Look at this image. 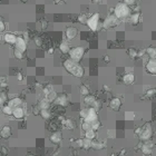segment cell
Instances as JSON below:
<instances>
[{"instance_id":"1","label":"cell","mask_w":156,"mask_h":156,"mask_svg":"<svg viewBox=\"0 0 156 156\" xmlns=\"http://www.w3.org/2000/svg\"><path fill=\"white\" fill-rule=\"evenodd\" d=\"M64 68L68 71L69 74H71L73 76L77 78H82L85 75V69L83 68V66H80L79 63L77 61H74L73 59H66L64 61Z\"/></svg>"},{"instance_id":"2","label":"cell","mask_w":156,"mask_h":156,"mask_svg":"<svg viewBox=\"0 0 156 156\" xmlns=\"http://www.w3.org/2000/svg\"><path fill=\"white\" fill-rule=\"evenodd\" d=\"M113 14L115 15V17L118 19V20H122V19H126L129 17L130 15V8L129 6H127L124 2H120L117 4L116 7L114 8V12Z\"/></svg>"},{"instance_id":"3","label":"cell","mask_w":156,"mask_h":156,"mask_svg":"<svg viewBox=\"0 0 156 156\" xmlns=\"http://www.w3.org/2000/svg\"><path fill=\"white\" fill-rule=\"evenodd\" d=\"M69 58L73 59L74 61H77L79 63L80 60L83 59L84 55H85V48L82 46L78 47H74V48H70L69 49Z\"/></svg>"},{"instance_id":"4","label":"cell","mask_w":156,"mask_h":156,"mask_svg":"<svg viewBox=\"0 0 156 156\" xmlns=\"http://www.w3.org/2000/svg\"><path fill=\"white\" fill-rule=\"evenodd\" d=\"M86 25H87V27L89 28L92 31L98 30L99 25H101V15L97 12V14H94L92 15L90 17H88Z\"/></svg>"},{"instance_id":"5","label":"cell","mask_w":156,"mask_h":156,"mask_svg":"<svg viewBox=\"0 0 156 156\" xmlns=\"http://www.w3.org/2000/svg\"><path fill=\"white\" fill-rule=\"evenodd\" d=\"M152 135H153V129H152L151 124H146L144 127H142L141 133L138 134L139 139L143 141V142H147V141H149V138L152 137Z\"/></svg>"},{"instance_id":"6","label":"cell","mask_w":156,"mask_h":156,"mask_svg":"<svg viewBox=\"0 0 156 156\" xmlns=\"http://www.w3.org/2000/svg\"><path fill=\"white\" fill-rule=\"evenodd\" d=\"M117 21H118V19L115 17L114 14L109 15V16H107L105 18V20L103 21V28H104V29H110V28L115 27V26L117 25Z\"/></svg>"},{"instance_id":"7","label":"cell","mask_w":156,"mask_h":156,"mask_svg":"<svg viewBox=\"0 0 156 156\" xmlns=\"http://www.w3.org/2000/svg\"><path fill=\"white\" fill-rule=\"evenodd\" d=\"M14 45H15V49H18V50L23 51V52H25V51L27 50V42H26V39L23 38V37L20 36L17 37Z\"/></svg>"},{"instance_id":"8","label":"cell","mask_w":156,"mask_h":156,"mask_svg":"<svg viewBox=\"0 0 156 156\" xmlns=\"http://www.w3.org/2000/svg\"><path fill=\"white\" fill-rule=\"evenodd\" d=\"M98 120V115H97V110L94 108V107H88V110H87V115H86V117L84 118L85 122H87V123H93L94 120Z\"/></svg>"},{"instance_id":"9","label":"cell","mask_w":156,"mask_h":156,"mask_svg":"<svg viewBox=\"0 0 156 156\" xmlns=\"http://www.w3.org/2000/svg\"><path fill=\"white\" fill-rule=\"evenodd\" d=\"M78 35V29L76 27H68L65 30V36L68 40H73Z\"/></svg>"},{"instance_id":"10","label":"cell","mask_w":156,"mask_h":156,"mask_svg":"<svg viewBox=\"0 0 156 156\" xmlns=\"http://www.w3.org/2000/svg\"><path fill=\"white\" fill-rule=\"evenodd\" d=\"M145 68H146L147 73L148 74H152V75H155L156 74V61L155 59H149L147 60L146 65H145Z\"/></svg>"},{"instance_id":"11","label":"cell","mask_w":156,"mask_h":156,"mask_svg":"<svg viewBox=\"0 0 156 156\" xmlns=\"http://www.w3.org/2000/svg\"><path fill=\"white\" fill-rule=\"evenodd\" d=\"M120 106H122V99L118 97H114L112 98V101H109V107L114 110H120Z\"/></svg>"},{"instance_id":"12","label":"cell","mask_w":156,"mask_h":156,"mask_svg":"<svg viewBox=\"0 0 156 156\" xmlns=\"http://www.w3.org/2000/svg\"><path fill=\"white\" fill-rule=\"evenodd\" d=\"M12 116H14L16 120H21L25 116V109H23L21 106L19 107H16L12 109Z\"/></svg>"},{"instance_id":"13","label":"cell","mask_w":156,"mask_h":156,"mask_svg":"<svg viewBox=\"0 0 156 156\" xmlns=\"http://www.w3.org/2000/svg\"><path fill=\"white\" fill-rule=\"evenodd\" d=\"M21 104H23V99H21V98H19V97H14V98H11V99L8 101L7 105L10 106V107L14 109V108H16V107L21 106Z\"/></svg>"},{"instance_id":"14","label":"cell","mask_w":156,"mask_h":156,"mask_svg":"<svg viewBox=\"0 0 156 156\" xmlns=\"http://www.w3.org/2000/svg\"><path fill=\"white\" fill-rule=\"evenodd\" d=\"M16 38H17V36L11 34V32H7L4 35V40H5L6 44H9V45H14L15 42H16Z\"/></svg>"},{"instance_id":"15","label":"cell","mask_w":156,"mask_h":156,"mask_svg":"<svg viewBox=\"0 0 156 156\" xmlns=\"http://www.w3.org/2000/svg\"><path fill=\"white\" fill-rule=\"evenodd\" d=\"M123 82H124L126 85H130V84H133L135 82V75L132 73H126L123 76Z\"/></svg>"},{"instance_id":"16","label":"cell","mask_w":156,"mask_h":156,"mask_svg":"<svg viewBox=\"0 0 156 156\" xmlns=\"http://www.w3.org/2000/svg\"><path fill=\"white\" fill-rule=\"evenodd\" d=\"M55 103L59 106H67V104H68V98H67L66 95H60V96L56 97Z\"/></svg>"},{"instance_id":"17","label":"cell","mask_w":156,"mask_h":156,"mask_svg":"<svg viewBox=\"0 0 156 156\" xmlns=\"http://www.w3.org/2000/svg\"><path fill=\"white\" fill-rule=\"evenodd\" d=\"M0 135H1V137L6 138V139L9 138L11 136V128H10V126H8V125L4 126L2 129H1V132H0Z\"/></svg>"},{"instance_id":"18","label":"cell","mask_w":156,"mask_h":156,"mask_svg":"<svg viewBox=\"0 0 156 156\" xmlns=\"http://www.w3.org/2000/svg\"><path fill=\"white\" fill-rule=\"evenodd\" d=\"M50 142L51 143H55V144H58V143L61 142V138H63V136H61V133L60 132H56V133H52L50 135Z\"/></svg>"},{"instance_id":"19","label":"cell","mask_w":156,"mask_h":156,"mask_svg":"<svg viewBox=\"0 0 156 156\" xmlns=\"http://www.w3.org/2000/svg\"><path fill=\"white\" fill-rule=\"evenodd\" d=\"M129 19H130V23H133L134 26H136L141 21V14L139 12H134V14L129 15Z\"/></svg>"},{"instance_id":"20","label":"cell","mask_w":156,"mask_h":156,"mask_svg":"<svg viewBox=\"0 0 156 156\" xmlns=\"http://www.w3.org/2000/svg\"><path fill=\"white\" fill-rule=\"evenodd\" d=\"M50 101H47L46 98H44L42 101H39V105H38V108L39 109H49V107H50Z\"/></svg>"},{"instance_id":"21","label":"cell","mask_w":156,"mask_h":156,"mask_svg":"<svg viewBox=\"0 0 156 156\" xmlns=\"http://www.w3.org/2000/svg\"><path fill=\"white\" fill-rule=\"evenodd\" d=\"M145 54H146L149 58H152V59H155V57H156V49H155V47L154 46H152V47H148V48H146L145 49Z\"/></svg>"},{"instance_id":"22","label":"cell","mask_w":156,"mask_h":156,"mask_svg":"<svg viewBox=\"0 0 156 156\" xmlns=\"http://www.w3.org/2000/svg\"><path fill=\"white\" fill-rule=\"evenodd\" d=\"M85 138L87 139H90V141H94L96 138V132L94 129L89 128L87 130H85Z\"/></svg>"},{"instance_id":"23","label":"cell","mask_w":156,"mask_h":156,"mask_svg":"<svg viewBox=\"0 0 156 156\" xmlns=\"http://www.w3.org/2000/svg\"><path fill=\"white\" fill-rule=\"evenodd\" d=\"M141 148H142L143 153H144L145 155H149V154H152V148H153V145L149 144V143H146V144L142 145Z\"/></svg>"},{"instance_id":"24","label":"cell","mask_w":156,"mask_h":156,"mask_svg":"<svg viewBox=\"0 0 156 156\" xmlns=\"http://www.w3.org/2000/svg\"><path fill=\"white\" fill-rule=\"evenodd\" d=\"M95 101H96V98H95V96H93V95H89V94H88L86 96H84V103L87 106H89V107L93 105V103Z\"/></svg>"},{"instance_id":"25","label":"cell","mask_w":156,"mask_h":156,"mask_svg":"<svg viewBox=\"0 0 156 156\" xmlns=\"http://www.w3.org/2000/svg\"><path fill=\"white\" fill-rule=\"evenodd\" d=\"M69 49H70V46H69V44L67 42H63L59 45V50L61 51L63 54H68Z\"/></svg>"},{"instance_id":"26","label":"cell","mask_w":156,"mask_h":156,"mask_svg":"<svg viewBox=\"0 0 156 156\" xmlns=\"http://www.w3.org/2000/svg\"><path fill=\"white\" fill-rule=\"evenodd\" d=\"M105 147H106L105 143H103V142H93V141H92V148L96 149V151L104 149Z\"/></svg>"},{"instance_id":"27","label":"cell","mask_w":156,"mask_h":156,"mask_svg":"<svg viewBox=\"0 0 156 156\" xmlns=\"http://www.w3.org/2000/svg\"><path fill=\"white\" fill-rule=\"evenodd\" d=\"M39 115L42 116L44 120H49L51 117V113L49 109H40L39 110Z\"/></svg>"},{"instance_id":"28","label":"cell","mask_w":156,"mask_h":156,"mask_svg":"<svg viewBox=\"0 0 156 156\" xmlns=\"http://www.w3.org/2000/svg\"><path fill=\"white\" fill-rule=\"evenodd\" d=\"M57 96H58V95H57V93H56L55 90L52 89L51 92H49L46 95V99H47V101H49L50 103H52V101H55L56 97H57Z\"/></svg>"},{"instance_id":"29","label":"cell","mask_w":156,"mask_h":156,"mask_svg":"<svg viewBox=\"0 0 156 156\" xmlns=\"http://www.w3.org/2000/svg\"><path fill=\"white\" fill-rule=\"evenodd\" d=\"M2 113H4L6 116H11V115H12V108L8 105L2 106Z\"/></svg>"},{"instance_id":"30","label":"cell","mask_w":156,"mask_h":156,"mask_svg":"<svg viewBox=\"0 0 156 156\" xmlns=\"http://www.w3.org/2000/svg\"><path fill=\"white\" fill-rule=\"evenodd\" d=\"M63 123H64V125L67 127V128L69 129H73L74 127H75V124H74V122L70 118H67V120H63Z\"/></svg>"},{"instance_id":"31","label":"cell","mask_w":156,"mask_h":156,"mask_svg":"<svg viewBox=\"0 0 156 156\" xmlns=\"http://www.w3.org/2000/svg\"><path fill=\"white\" fill-rule=\"evenodd\" d=\"M101 122H99V120H94L93 123H90V128L94 129L95 132H97L98 129L101 128Z\"/></svg>"},{"instance_id":"32","label":"cell","mask_w":156,"mask_h":156,"mask_svg":"<svg viewBox=\"0 0 156 156\" xmlns=\"http://www.w3.org/2000/svg\"><path fill=\"white\" fill-rule=\"evenodd\" d=\"M87 16L85 14H82V15H79L78 16V18H77V20H78V23H82V25H86V23H87Z\"/></svg>"},{"instance_id":"33","label":"cell","mask_w":156,"mask_h":156,"mask_svg":"<svg viewBox=\"0 0 156 156\" xmlns=\"http://www.w3.org/2000/svg\"><path fill=\"white\" fill-rule=\"evenodd\" d=\"M125 120H134L135 118V113L134 112H125Z\"/></svg>"},{"instance_id":"34","label":"cell","mask_w":156,"mask_h":156,"mask_svg":"<svg viewBox=\"0 0 156 156\" xmlns=\"http://www.w3.org/2000/svg\"><path fill=\"white\" fill-rule=\"evenodd\" d=\"M83 148L84 149H89V148H92V141H90V139H87V138H84Z\"/></svg>"},{"instance_id":"35","label":"cell","mask_w":156,"mask_h":156,"mask_svg":"<svg viewBox=\"0 0 156 156\" xmlns=\"http://www.w3.org/2000/svg\"><path fill=\"white\" fill-rule=\"evenodd\" d=\"M23 54H25V52H23V51L18 50V49H15V50H14L15 57H16L17 59H19V60L23 59Z\"/></svg>"},{"instance_id":"36","label":"cell","mask_w":156,"mask_h":156,"mask_svg":"<svg viewBox=\"0 0 156 156\" xmlns=\"http://www.w3.org/2000/svg\"><path fill=\"white\" fill-rule=\"evenodd\" d=\"M127 54L130 58H136L137 57V50L136 49H134V48H129L128 50H127Z\"/></svg>"},{"instance_id":"37","label":"cell","mask_w":156,"mask_h":156,"mask_svg":"<svg viewBox=\"0 0 156 156\" xmlns=\"http://www.w3.org/2000/svg\"><path fill=\"white\" fill-rule=\"evenodd\" d=\"M80 94L83 95V96H86L89 94V89L87 88V86H85V85H82L80 86Z\"/></svg>"},{"instance_id":"38","label":"cell","mask_w":156,"mask_h":156,"mask_svg":"<svg viewBox=\"0 0 156 156\" xmlns=\"http://www.w3.org/2000/svg\"><path fill=\"white\" fill-rule=\"evenodd\" d=\"M155 93H156V90H155V88H151V89H148L146 92V97H153L154 95H155Z\"/></svg>"},{"instance_id":"39","label":"cell","mask_w":156,"mask_h":156,"mask_svg":"<svg viewBox=\"0 0 156 156\" xmlns=\"http://www.w3.org/2000/svg\"><path fill=\"white\" fill-rule=\"evenodd\" d=\"M87 110H88V107L87 108H84V109H82L80 112H79V116H80L83 120L86 117V115H87Z\"/></svg>"},{"instance_id":"40","label":"cell","mask_w":156,"mask_h":156,"mask_svg":"<svg viewBox=\"0 0 156 156\" xmlns=\"http://www.w3.org/2000/svg\"><path fill=\"white\" fill-rule=\"evenodd\" d=\"M82 128H83L84 130H87V129L90 128V124H89V123H87V122H85V120H84L83 125H82Z\"/></svg>"},{"instance_id":"41","label":"cell","mask_w":156,"mask_h":156,"mask_svg":"<svg viewBox=\"0 0 156 156\" xmlns=\"http://www.w3.org/2000/svg\"><path fill=\"white\" fill-rule=\"evenodd\" d=\"M51 90H52V87H51V86H47V87H45L44 89H42V93H44V95L46 96L47 94H48L49 92H51Z\"/></svg>"},{"instance_id":"42","label":"cell","mask_w":156,"mask_h":156,"mask_svg":"<svg viewBox=\"0 0 156 156\" xmlns=\"http://www.w3.org/2000/svg\"><path fill=\"white\" fill-rule=\"evenodd\" d=\"M123 2L126 4L127 6H133L136 2V0H123Z\"/></svg>"},{"instance_id":"43","label":"cell","mask_w":156,"mask_h":156,"mask_svg":"<svg viewBox=\"0 0 156 156\" xmlns=\"http://www.w3.org/2000/svg\"><path fill=\"white\" fill-rule=\"evenodd\" d=\"M5 30H6V23L2 20H0V32H4Z\"/></svg>"},{"instance_id":"44","label":"cell","mask_w":156,"mask_h":156,"mask_svg":"<svg viewBox=\"0 0 156 156\" xmlns=\"http://www.w3.org/2000/svg\"><path fill=\"white\" fill-rule=\"evenodd\" d=\"M34 40H35V42H36V45H37V46H42V39H40V38H39V37H36V38H35Z\"/></svg>"},{"instance_id":"45","label":"cell","mask_w":156,"mask_h":156,"mask_svg":"<svg viewBox=\"0 0 156 156\" xmlns=\"http://www.w3.org/2000/svg\"><path fill=\"white\" fill-rule=\"evenodd\" d=\"M83 142L84 139H77V141H76V145H77L78 147H83Z\"/></svg>"},{"instance_id":"46","label":"cell","mask_w":156,"mask_h":156,"mask_svg":"<svg viewBox=\"0 0 156 156\" xmlns=\"http://www.w3.org/2000/svg\"><path fill=\"white\" fill-rule=\"evenodd\" d=\"M144 55H145V49H143V50L137 51V57H143Z\"/></svg>"},{"instance_id":"47","label":"cell","mask_w":156,"mask_h":156,"mask_svg":"<svg viewBox=\"0 0 156 156\" xmlns=\"http://www.w3.org/2000/svg\"><path fill=\"white\" fill-rule=\"evenodd\" d=\"M17 79H18L19 82H21V80H23V74H21V73H18V74H17Z\"/></svg>"},{"instance_id":"48","label":"cell","mask_w":156,"mask_h":156,"mask_svg":"<svg viewBox=\"0 0 156 156\" xmlns=\"http://www.w3.org/2000/svg\"><path fill=\"white\" fill-rule=\"evenodd\" d=\"M94 4H104L106 2V0H92Z\"/></svg>"},{"instance_id":"49","label":"cell","mask_w":156,"mask_h":156,"mask_svg":"<svg viewBox=\"0 0 156 156\" xmlns=\"http://www.w3.org/2000/svg\"><path fill=\"white\" fill-rule=\"evenodd\" d=\"M141 130H142V127H138V128H136V129H135V134H136V135H138V134L141 133Z\"/></svg>"},{"instance_id":"50","label":"cell","mask_w":156,"mask_h":156,"mask_svg":"<svg viewBox=\"0 0 156 156\" xmlns=\"http://www.w3.org/2000/svg\"><path fill=\"white\" fill-rule=\"evenodd\" d=\"M48 54H49V55L54 54V48H49V49H48Z\"/></svg>"},{"instance_id":"51","label":"cell","mask_w":156,"mask_h":156,"mask_svg":"<svg viewBox=\"0 0 156 156\" xmlns=\"http://www.w3.org/2000/svg\"><path fill=\"white\" fill-rule=\"evenodd\" d=\"M104 60H106V63H109V57H108V56H105V57H104Z\"/></svg>"},{"instance_id":"52","label":"cell","mask_w":156,"mask_h":156,"mask_svg":"<svg viewBox=\"0 0 156 156\" xmlns=\"http://www.w3.org/2000/svg\"><path fill=\"white\" fill-rule=\"evenodd\" d=\"M56 4H59V2H63V1H65V0H54Z\"/></svg>"},{"instance_id":"53","label":"cell","mask_w":156,"mask_h":156,"mask_svg":"<svg viewBox=\"0 0 156 156\" xmlns=\"http://www.w3.org/2000/svg\"><path fill=\"white\" fill-rule=\"evenodd\" d=\"M104 89L107 90V92H109V87H108V86H104Z\"/></svg>"},{"instance_id":"54","label":"cell","mask_w":156,"mask_h":156,"mask_svg":"<svg viewBox=\"0 0 156 156\" xmlns=\"http://www.w3.org/2000/svg\"><path fill=\"white\" fill-rule=\"evenodd\" d=\"M2 104H4V101H2V98H1V97H0V106L2 105Z\"/></svg>"},{"instance_id":"55","label":"cell","mask_w":156,"mask_h":156,"mask_svg":"<svg viewBox=\"0 0 156 156\" xmlns=\"http://www.w3.org/2000/svg\"><path fill=\"white\" fill-rule=\"evenodd\" d=\"M21 1H25V0H21Z\"/></svg>"},{"instance_id":"56","label":"cell","mask_w":156,"mask_h":156,"mask_svg":"<svg viewBox=\"0 0 156 156\" xmlns=\"http://www.w3.org/2000/svg\"><path fill=\"white\" fill-rule=\"evenodd\" d=\"M29 156H30V155H29Z\"/></svg>"}]
</instances>
